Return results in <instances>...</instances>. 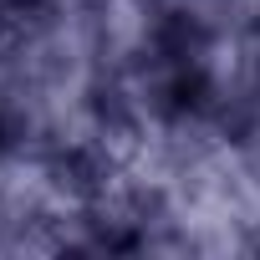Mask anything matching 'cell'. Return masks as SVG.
Masks as SVG:
<instances>
[{
  "mask_svg": "<svg viewBox=\"0 0 260 260\" xmlns=\"http://www.w3.org/2000/svg\"><path fill=\"white\" fill-rule=\"evenodd\" d=\"M230 21H260V0H230Z\"/></svg>",
  "mask_w": 260,
  "mask_h": 260,
  "instance_id": "6da1fadb",
  "label": "cell"
}]
</instances>
